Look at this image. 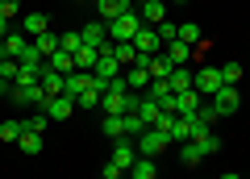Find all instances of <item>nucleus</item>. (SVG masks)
Segmentation results:
<instances>
[{"instance_id": "nucleus-21", "label": "nucleus", "mask_w": 250, "mask_h": 179, "mask_svg": "<svg viewBox=\"0 0 250 179\" xmlns=\"http://www.w3.org/2000/svg\"><path fill=\"white\" fill-rule=\"evenodd\" d=\"M113 59L121 63V71H125V67H134V63H138V50H134V42H113Z\"/></svg>"}, {"instance_id": "nucleus-20", "label": "nucleus", "mask_w": 250, "mask_h": 179, "mask_svg": "<svg viewBox=\"0 0 250 179\" xmlns=\"http://www.w3.org/2000/svg\"><path fill=\"white\" fill-rule=\"evenodd\" d=\"M50 29V17L46 13H25V38H42Z\"/></svg>"}, {"instance_id": "nucleus-7", "label": "nucleus", "mask_w": 250, "mask_h": 179, "mask_svg": "<svg viewBox=\"0 0 250 179\" xmlns=\"http://www.w3.org/2000/svg\"><path fill=\"white\" fill-rule=\"evenodd\" d=\"M42 113L50 117V121H67V117L75 113V100H71V96H46Z\"/></svg>"}, {"instance_id": "nucleus-38", "label": "nucleus", "mask_w": 250, "mask_h": 179, "mask_svg": "<svg viewBox=\"0 0 250 179\" xmlns=\"http://www.w3.org/2000/svg\"><path fill=\"white\" fill-rule=\"evenodd\" d=\"M17 4H21V0H0V17L13 21V17H17Z\"/></svg>"}, {"instance_id": "nucleus-35", "label": "nucleus", "mask_w": 250, "mask_h": 179, "mask_svg": "<svg viewBox=\"0 0 250 179\" xmlns=\"http://www.w3.org/2000/svg\"><path fill=\"white\" fill-rule=\"evenodd\" d=\"M196 117L205 121V125H217V121H221V113L213 108V100H208V104H200V108H196Z\"/></svg>"}, {"instance_id": "nucleus-22", "label": "nucleus", "mask_w": 250, "mask_h": 179, "mask_svg": "<svg viewBox=\"0 0 250 179\" xmlns=\"http://www.w3.org/2000/svg\"><path fill=\"white\" fill-rule=\"evenodd\" d=\"M96 59H100L96 46H80V50H75V71H92V67H96Z\"/></svg>"}, {"instance_id": "nucleus-25", "label": "nucleus", "mask_w": 250, "mask_h": 179, "mask_svg": "<svg viewBox=\"0 0 250 179\" xmlns=\"http://www.w3.org/2000/svg\"><path fill=\"white\" fill-rule=\"evenodd\" d=\"M34 46H38V54H42V59H50V54L59 50V34H54V29H46L42 38H34Z\"/></svg>"}, {"instance_id": "nucleus-27", "label": "nucleus", "mask_w": 250, "mask_h": 179, "mask_svg": "<svg viewBox=\"0 0 250 179\" xmlns=\"http://www.w3.org/2000/svg\"><path fill=\"white\" fill-rule=\"evenodd\" d=\"M179 42H188L192 50H196V46L205 42V34H200V25H192V21H184V25H179Z\"/></svg>"}, {"instance_id": "nucleus-17", "label": "nucleus", "mask_w": 250, "mask_h": 179, "mask_svg": "<svg viewBox=\"0 0 250 179\" xmlns=\"http://www.w3.org/2000/svg\"><path fill=\"white\" fill-rule=\"evenodd\" d=\"M46 67H50V71H59V75H71V71H75V54H67V50H54L50 59H46Z\"/></svg>"}, {"instance_id": "nucleus-15", "label": "nucleus", "mask_w": 250, "mask_h": 179, "mask_svg": "<svg viewBox=\"0 0 250 179\" xmlns=\"http://www.w3.org/2000/svg\"><path fill=\"white\" fill-rule=\"evenodd\" d=\"M25 34H17V29H13L9 38H4V42H0V59H21V50H25Z\"/></svg>"}, {"instance_id": "nucleus-36", "label": "nucleus", "mask_w": 250, "mask_h": 179, "mask_svg": "<svg viewBox=\"0 0 250 179\" xmlns=\"http://www.w3.org/2000/svg\"><path fill=\"white\" fill-rule=\"evenodd\" d=\"M154 29H159L163 46H167V42H175V38H179V25H175V21H163V25H154Z\"/></svg>"}, {"instance_id": "nucleus-6", "label": "nucleus", "mask_w": 250, "mask_h": 179, "mask_svg": "<svg viewBox=\"0 0 250 179\" xmlns=\"http://www.w3.org/2000/svg\"><path fill=\"white\" fill-rule=\"evenodd\" d=\"M134 50H138V54H159V50H163L159 29H154V25H142V29L134 34Z\"/></svg>"}, {"instance_id": "nucleus-3", "label": "nucleus", "mask_w": 250, "mask_h": 179, "mask_svg": "<svg viewBox=\"0 0 250 179\" xmlns=\"http://www.w3.org/2000/svg\"><path fill=\"white\" fill-rule=\"evenodd\" d=\"M134 142H138V154H142V159H159V154L167 150V142H171V138L163 134V129H142V134H138Z\"/></svg>"}, {"instance_id": "nucleus-40", "label": "nucleus", "mask_w": 250, "mask_h": 179, "mask_svg": "<svg viewBox=\"0 0 250 179\" xmlns=\"http://www.w3.org/2000/svg\"><path fill=\"white\" fill-rule=\"evenodd\" d=\"M4 96H9V83H4V80H0V100H4Z\"/></svg>"}, {"instance_id": "nucleus-24", "label": "nucleus", "mask_w": 250, "mask_h": 179, "mask_svg": "<svg viewBox=\"0 0 250 179\" xmlns=\"http://www.w3.org/2000/svg\"><path fill=\"white\" fill-rule=\"evenodd\" d=\"M179 159H184L188 167H196V162H205V150H200V146L188 138V142H179Z\"/></svg>"}, {"instance_id": "nucleus-19", "label": "nucleus", "mask_w": 250, "mask_h": 179, "mask_svg": "<svg viewBox=\"0 0 250 179\" xmlns=\"http://www.w3.org/2000/svg\"><path fill=\"white\" fill-rule=\"evenodd\" d=\"M125 175H134V179H159V162H154V159H142V154H138V162L125 171Z\"/></svg>"}, {"instance_id": "nucleus-37", "label": "nucleus", "mask_w": 250, "mask_h": 179, "mask_svg": "<svg viewBox=\"0 0 250 179\" xmlns=\"http://www.w3.org/2000/svg\"><path fill=\"white\" fill-rule=\"evenodd\" d=\"M121 175H125V171H121V167H117V162H113V159H108V162H104V167H100V179H121Z\"/></svg>"}, {"instance_id": "nucleus-9", "label": "nucleus", "mask_w": 250, "mask_h": 179, "mask_svg": "<svg viewBox=\"0 0 250 179\" xmlns=\"http://www.w3.org/2000/svg\"><path fill=\"white\" fill-rule=\"evenodd\" d=\"M200 104H205V96H200L196 88H188V92H175V117H192Z\"/></svg>"}, {"instance_id": "nucleus-11", "label": "nucleus", "mask_w": 250, "mask_h": 179, "mask_svg": "<svg viewBox=\"0 0 250 179\" xmlns=\"http://www.w3.org/2000/svg\"><path fill=\"white\" fill-rule=\"evenodd\" d=\"M80 38H83V46H96V50H100V46L108 42V25H104V21H88V25L80 29Z\"/></svg>"}, {"instance_id": "nucleus-14", "label": "nucleus", "mask_w": 250, "mask_h": 179, "mask_svg": "<svg viewBox=\"0 0 250 179\" xmlns=\"http://www.w3.org/2000/svg\"><path fill=\"white\" fill-rule=\"evenodd\" d=\"M38 83H42V88H46V96H62V83H67V75L50 71V67L42 63V75H38Z\"/></svg>"}, {"instance_id": "nucleus-4", "label": "nucleus", "mask_w": 250, "mask_h": 179, "mask_svg": "<svg viewBox=\"0 0 250 179\" xmlns=\"http://www.w3.org/2000/svg\"><path fill=\"white\" fill-rule=\"evenodd\" d=\"M192 88H196L200 96H208V100H213L217 92L225 88V83H221V67H200V71L192 75Z\"/></svg>"}, {"instance_id": "nucleus-5", "label": "nucleus", "mask_w": 250, "mask_h": 179, "mask_svg": "<svg viewBox=\"0 0 250 179\" xmlns=\"http://www.w3.org/2000/svg\"><path fill=\"white\" fill-rule=\"evenodd\" d=\"M113 162L121 171H129L138 162V142H134V138H117V142H113Z\"/></svg>"}, {"instance_id": "nucleus-30", "label": "nucleus", "mask_w": 250, "mask_h": 179, "mask_svg": "<svg viewBox=\"0 0 250 179\" xmlns=\"http://www.w3.org/2000/svg\"><path fill=\"white\" fill-rule=\"evenodd\" d=\"M83 46V38L75 34V29H67V34H59V50H67V54H75Z\"/></svg>"}, {"instance_id": "nucleus-28", "label": "nucleus", "mask_w": 250, "mask_h": 179, "mask_svg": "<svg viewBox=\"0 0 250 179\" xmlns=\"http://www.w3.org/2000/svg\"><path fill=\"white\" fill-rule=\"evenodd\" d=\"M167 83H171V92H188V88H192V71H188V67H175Z\"/></svg>"}, {"instance_id": "nucleus-1", "label": "nucleus", "mask_w": 250, "mask_h": 179, "mask_svg": "<svg viewBox=\"0 0 250 179\" xmlns=\"http://www.w3.org/2000/svg\"><path fill=\"white\" fill-rule=\"evenodd\" d=\"M138 29H142V17H138V9H129L117 21H108V42H134Z\"/></svg>"}, {"instance_id": "nucleus-23", "label": "nucleus", "mask_w": 250, "mask_h": 179, "mask_svg": "<svg viewBox=\"0 0 250 179\" xmlns=\"http://www.w3.org/2000/svg\"><path fill=\"white\" fill-rule=\"evenodd\" d=\"M17 146H21V154H42V134H34V129H21Z\"/></svg>"}, {"instance_id": "nucleus-26", "label": "nucleus", "mask_w": 250, "mask_h": 179, "mask_svg": "<svg viewBox=\"0 0 250 179\" xmlns=\"http://www.w3.org/2000/svg\"><path fill=\"white\" fill-rule=\"evenodd\" d=\"M100 129H104V138H113V142H117V138H129V134H125V113L121 117H104V125H100Z\"/></svg>"}, {"instance_id": "nucleus-29", "label": "nucleus", "mask_w": 250, "mask_h": 179, "mask_svg": "<svg viewBox=\"0 0 250 179\" xmlns=\"http://www.w3.org/2000/svg\"><path fill=\"white\" fill-rule=\"evenodd\" d=\"M221 83H225V88H238V83H242V63H225L221 67Z\"/></svg>"}, {"instance_id": "nucleus-12", "label": "nucleus", "mask_w": 250, "mask_h": 179, "mask_svg": "<svg viewBox=\"0 0 250 179\" xmlns=\"http://www.w3.org/2000/svg\"><path fill=\"white\" fill-rule=\"evenodd\" d=\"M129 9H134L129 0H96V13H100V21H104V25H108V21H117L121 13H129Z\"/></svg>"}, {"instance_id": "nucleus-16", "label": "nucleus", "mask_w": 250, "mask_h": 179, "mask_svg": "<svg viewBox=\"0 0 250 179\" xmlns=\"http://www.w3.org/2000/svg\"><path fill=\"white\" fill-rule=\"evenodd\" d=\"M138 117H142V125H146V129H154V125H159V117H163V108L154 104L150 96H142V100H138Z\"/></svg>"}, {"instance_id": "nucleus-8", "label": "nucleus", "mask_w": 250, "mask_h": 179, "mask_svg": "<svg viewBox=\"0 0 250 179\" xmlns=\"http://www.w3.org/2000/svg\"><path fill=\"white\" fill-rule=\"evenodd\" d=\"M213 108H217L221 117H233V113L242 108V92H238V88H221V92L213 96Z\"/></svg>"}, {"instance_id": "nucleus-2", "label": "nucleus", "mask_w": 250, "mask_h": 179, "mask_svg": "<svg viewBox=\"0 0 250 179\" xmlns=\"http://www.w3.org/2000/svg\"><path fill=\"white\" fill-rule=\"evenodd\" d=\"M9 100H13V104L42 108L46 104V88H42V83H9Z\"/></svg>"}, {"instance_id": "nucleus-44", "label": "nucleus", "mask_w": 250, "mask_h": 179, "mask_svg": "<svg viewBox=\"0 0 250 179\" xmlns=\"http://www.w3.org/2000/svg\"><path fill=\"white\" fill-rule=\"evenodd\" d=\"M179 4H184V0H179Z\"/></svg>"}, {"instance_id": "nucleus-34", "label": "nucleus", "mask_w": 250, "mask_h": 179, "mask_svg": "<svg viewBox=\"0 0 250 179\" xmlns=\"http://www.w3.org/2000/svg\"><path fill=\"white\" fill-rule=\"evenodd\" d=\"M17 63H25V67H42V63H46V59H42V54H38V46H34V42H29V46H25V50H21V59H17Z\"/></svg>"}, {"instance_id": "nucleus-39", "label": "nucleus", "mask_w": 250, "mask_h": 179, "mask_svg": "<svg viewBox=\"0 0 250 179\" xmlns=\"http://www.w3.org/2000/svg\"><path fill=\"white\" fill-rule=\"evenodd\" d=\"M9 34H13V29H9V21L0 17V42H4V38H9Z\"/></svg>"}, {"instance_id": "nucleus-31", "label": "nucleus", "mask_w": 250, "mask_h": 179, "mask_svg": "<svg viewBox=\"0 0 250 179\" xmlns=\"http://www.w3.org/2000/svg\"><path fill=\"white\" fill-rule=\"evenodd\" d=\"M17 71H21V63H17V59H0V80H4V83H13V80H17Z\"/></svg>"}, {"instance_id": "nucleus-33", "label": "nucleus", "mask_w": 250, "mask_h": 179, "mask_svg": "<svg viewBox=\"0 0 250 179\" xmlns=\"http://www.w3.org/2000/svg\"><path fill=\"white\" fill-rule=\"evenodd\" d=\"M25 129H34V134H46V129H50V117H46L42 108H38V113L29 117V121H25Z\"/></svg>"}, {"instance_id": "nucleus-18", "label": "nucleus", "mask_w": 250, "mask_h": 179, "mask_svg": "<svg viewBox=\"0 0 250 179\" xmlns=\"http://www.w3.org/2000/svg\"><path fill=\"white\" fill-rule=\"evenodd\" d=\"M125 83H129V92H142V88H150V71L146 67H125Z\"/></svg>"}, {"instance_id": "nucleus-42", "label": "nucleus", "mask_w": 250, "mask_h": 179, "mask_svg": "<svg viewBox=\"0 0 250 179\" xmlns=\"http://www.w3.org/2000/svg\"><path fill=\"white\" fill-rule=\"evenodd\" d=\"M159 4H167V0H159Z\"/></svg>"}, {"instance_id": "nucleus-32", "label": "nucleus", "mask_w": 250, "mask_h": 179, "mask_svg": "<svg viewBox=\"0 0 250 179\" xmlns=\"http://www.w3.org/2000/svg\"><path fill=\"white\" fill-rule=\"evenodd\" d=\"M21 129H25L21 121H4V125H0V142H17V138H21Z\"/></svg>"}, {"instance_id": "nucleus-10", "label": "nucleus", "mask_w": 250, "mask_h": 179, "mask_svg": "<svg viewBox=\"0 0 250 179\" xmlns=\"http://www.w3.org/2000/svg\"><path fill=\"white\" fill-rule=\"evenodd\" d=\"M163 54L171 59V67H188L192 59H196V54H192V46H188V42H179V38H175V42H167V46H163Z\"/></svg>"}, {"instance_id": "nucleus-13", "label": "nucleus", "mask_w": 250, "mask_h": 179, "mask_svg": "<svg viewBox=\"0 0 250 179\" xmlns=\"http://www.w3.org/2000/svg\"><path fill=\"white\" fill-rule=\"evenodd\" d=\"M138 17H142V25H163V21H167V4H159V0H146L142 9H138Z\"/></svg>"}, {"instance_id": "nucleus-43", "label": "nucleus", "mask_w": 250, "mask_h": 179, "mask_svg": "<svg viewBox=\"0 0 250 179\" xmlns=\"http://www.w3.org/2000/svg\"><path fill=\"white\" fill-rule=\"evenodd\" d=\"M125 179H134V175H125Z\"/></svg>"}, {"instance_id": "nucleus-41", "label": "nucleus", "mask_w": 250, "mask_h": 179, "mask_svg": "<svg viewBox=\"0 0 250 179\" xmlns=\"http://www.w3.org/2000/svg\"><path fill=\"white\" fill-rule=\"evenodd\" d=\"M221 179H242V175H238V171H225V175H221Z\"/></svg>"}]
</instances>
